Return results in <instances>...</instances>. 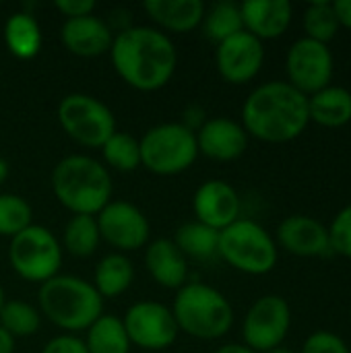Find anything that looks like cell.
Here are the masks:
<instances>
[{"mask_svg":"<svg viewBox=\"0 0 351 353\" xmlns=\"http://www.w3.org/2000/svg\"><path fill=\"white\" fill-rule=\"evenodd\" d=\"M110 60L128 87L151 93L172 81L178 66V52L168 33L157 27L137 25L120 29L114 35Z\"/></svg>","mask_w":351,"mask_h":353,"instance_id":"cell-1","label":"cell"},{"mask_svg":"<svg viewBox=\"0 0 351 353\" xmlns=\"http://www.w3.org/2000/svg\"><path fill=\"white\" fill-rule=\"evenodd\" d=\"M248 137L271 145L292 143L310 124L308 97L288 81H269L250 91L242 103V122Z\"/></svg>","mask_w":351,"mask_h":353,"instance_id":"cell-2","label":"cell"},{"mask_svg":"<svg viewBox=\"0 0 351 353\" xmlns=\"http://www.w3.org/2000/svg\"><path fill=\"white\" fill-rule=\"evenodd\" d=\"M52 192L72 215H97L112 201V178L106 165L89 155H68L52 170Z\"/></svg>","mask_w":351,"mask_h":353,"instance_id":"cell-3","label":"cell"},{"mask_svg":"<svg viewBox=\"0 0 351 353\" xmlns=\"http://www.w3.org/2000/svg\"><path fill=\"white\" fill-rule=\"evenodd\" d=\"M39 314L66 335L87 331L103 314V298L77 275H56L39 285Z\"/></svg>","mask_w":351,"mask_h":353,"instance_id":"cell-4","label":"cell"},{"mask_svg":"<svg viewBox=\"0 0 351 353\" xmlns=\"http://www.w3.org/2000/svg\"><path fill=\"white\" fill-rule=\"evenodd\" d=\"M172 314L180 333L188 337L215 341L234 327V308L230 300L207 283H184L174 298Z\"/></svg>","mask_w":351,"mask_h":353,"instance_id":"cell-5","label":"cell"},{"mask_svg":"<svg viewBox=\"0 0 351 353\" xmlns=\"http://www.w3.org/2000/svg\"><path fill=\"white\" fill-rule=\"evenodd\" d=\"M217 256L244 275H267L277 267L275 238L257 221L240 217L219 232Z\"/></svg>","mask_w":351,"mask_h":353,"instance_id":"cell-6","label":"cell"},{"mask_svg":"<svg viewBox=\"0 0 351 353\" xmlns=\"http://www.w3.org/2000/svg\"><path fill=\"white\" fill-rule=\"evenodd\" d=\"M141 147V165L155 176H176L194 165L199 157L197 134L182 122H163L149 128Z\"/></svg>","mask_w":351,"mask_h":353,"instance_id":"cell-7","label":"cell"},{"mask_svg":"<svg viewBox=\"0 0 351 353\" xmlns=\"http://www.w3.org/2000/svg\"><path fill=\"white\" fill-rule=\"evenodd\" d=\"M8 263L21 279L41 285L58 275L62 267V244L48 228L33 223L10 238Z\"/></svg>","mask_w":351,"mask_h":353,"instance_id":"cell-8","label":"cell"},{"mask_svg":"<svg viewBox=\"0 0 351 353\" xmlns=\"http://www.w3.org/2000/svg\"><path fill=\"white\" fill-rule=\"evenodd\" d=\"M58 122L68 139L89 149H101L118 130L112 110L97 97L85 93H68L60 99Z\"/></svg>","mask_w":351,"mask_h":353,"instance_id":"cell-9","label":"cell"},{"mask_svg":"<svg viewBox=\"0 0 351 353\" xmlns=\"http://www.w3.org/2000/svg\"><path fill=\"white\" fill-rule=\"evenodd\" d=\"M292 329V308L285 298L267 294L246 312L242 323L244 345L254 353H265L283 345Z\"/></svg>","mask_w":351,"mask_h":353,"instance_id":"cell-10","label":"cell"},{"mask_svg":"<svg viewBox=\"0 0 351 353\" xmlns=\"http://www.w3.org/2000/svg\"><path fill=\"white\" fill-rule=\"evenodd\" d=\"M285 74L288 83L306 97L319 93L333 83L335 58L331 48L308 37L296 39L285 54Z\"/></svg>","mask_w":351,"mask_h":353,"instance_id":"cell-11","label":"cell"},{"mask_svg":"<svg viewBox=\"0 0 351 353\" xmlns=\"http://www.w3.org/2000/svg\"><path fill=\"white\" fill-rule=\"evenodd\" d=\"M130 345L147 350V352H161L176 343L180 329L168 308L161 302H137L130 306L122 319Z\"/></svg>","mask_w":351,"mask_h":353,"instance_id":"cell-12","label":"cell"},{"mask_svg":"<svg viewBox=\"0 0 351 353\" xmlns=\"http://www.w3.org/2000/svg\"><path fill=\"white\" fill-rule=\"evenodd\" d=\"M99 236L116 252H132L149 244L151 225L147 215L128 201H110L97 215Z\"/></svg>","mask_w":351,"mask_h":353,"instance_id":"cell-13","label":"cell"},{"mask_svg":"<svg viewBox=\"0 0 351 353\" xmlns=\"http://www.w3.org/2000/svg\"><path fill=\"white\" fill-rule=\"evenodd\" d=\"M265 64V46L248 31H240L230 39L217 43L215 66L230 85L250 83Z\"/></svg>","mask_w":351,"mask_h":353,"instance_id":"cell-14","label":"cell"},{"mask_svg":"<svg viewBox=\"0 0 351 353\" xmlns=\"http://www.w3.org/2000/svg\"><path fill=\"white\" fill-rule=\"evenodd\" d=\"M275 244L277 248H283L285 252L300 259H319L333 254L329 228L317 217L302 213L290 215L277 225Z\"/></svg>","mask_w":351,"mask_h":353,"instance_id":"cell-15","label":"cell"},{"mask_svg":"<svg viewBox=\"0 0 351 353\" xmlns=\"http://www.w3.org/2000/svg\"><path fill=\"white\" fill-rule=\"evenodd\" d=\"M192 211L199 223L221 232L240 219L242 201L230 182L207 180L192 196Z\"/></svg>","mask_w":351,"mask_h":353,"instance_id":"cell-16","label":"cell"},{"mask_svg":"<svg viewBox=\"0 0 351 353\" xmlns=\"http://www.w3.org/2000/svg\"><path fill=\"white\" fill-rule=\"evenodd\" d=\"M199 155H205L213 161H236L248 149V134L244 126L232 118H211L194 132Z\"/></svg>","mask_w":351,"mask_h":353,"instance_id":"cell-17","label":"cell"},{"mask_svg":"<svg viewBox=\"0 0 351 353\" xmlns=\"http://www.w3.org/2000/svg\"><path fill=\"white\" fill-rule=\"evenodd\" d=\"M60 41L66 52L79 58H97L110 54L114 31L106 21L95 14L66 19L60 29Z\"/></svg>","mask_w":351,"mask_h":353,"instance_id":"cell-18","label":"cell"},{"mask_svg":"<svg viewBox=\"0 0 351 353\" xmlns=\"http://www.w3.org/2000/svg\"><path fill=\"white\" fill-rule=\"evenodd\" d=\"M244 31L261 39L281 37L294 19V6L288 0H246L240 4Z\"/></svg>","mask_w":351,"mask_h":353,"instance_id":"cell-19","label":"cell"},{"mask_svg":"<svg viewBox=\"0 0 351 353\" xmlns=\"http://www.w3.org/2000/svg\"><path fill=\"white\" fill-rule=\"evenodd\" d=\"M145 267L151 279L166 290H180L188 277L186 256L178 250L174 240L159 238L145 246Z\"/></svg>","mask_w":351,"mask_h":353,"instance_id":"cell-20","label":"cell"},{"mask_svg":"<svg viewBox=\"0 0 351 353\" xmlns=\"http://www.w3.org/2000/svg\"><path fill=\"white\" fill-rule=\"evenodd\" d=\"M143 8L147 17L157 23L159 31L172 33H188L203 25L205 19V2L201 0H145Z\"/></svg>","mask_w":351,"mask_h":353,"instance_id":"cell-21","label":"cell"},{"mask_svg":"<svg viewBox=\"0 0 351 353\" xmlns=\"http://www.w3.org/2000/svg\"><path fill=\"white\" fill-rule=\"evenodd\" d=\"M310 122L323 128H343L351 122V91L329 85L308 97Z\"/></svg>","mask_w":351,"mask_h":353,"instance_id":"cell-22","label":"cell"},{"mask_svg":"<svg viewBox=\"0 0 351 353\" xmlns=\"http://www.w3.org/2000/svg\"><path fill=\"white\" fill-rule=\"evenodd\" d=\"M41 27L31 12H12L4 23V43L19 60H31L41 50Z\"/></svg>","mask_w":351,"mask_h":353,"instance_id":"cell-23","label":"cell"},{"mask_svg":"<svg viewBox=\"0 0 351 353\" xmlns=\"http://www.w3.org/2000/svg\"><path fill=\"white\" fill-rule=\"evenodd\" d=\"M134 281V267L126 254L112 252L106 254L93 273V288L101 298H118L122 296Z\"/></svg>","mask_w":351,"mask_h":353,"instance_id":"cell-24","label":"cell"},{"mask_svg":"<svg viewBox=\"0 0 351 353\" xmlns=\"http://www.w3.org/2000/svg\"><path fill=\"white\" fill-rule=\"evenodd\" d=\"M87 353H130V339L122 325V319L101 314L89 329L83 341Z\"/></svg>","mask_w":351,"mask_h":353,"instance_id":"cell-25","label":"cell"},{"mask_svg":"<svg viewBox=\"0 0 351 353\" xmlns=\"http://www.w3.org/2000/svg\"><path fill=\"white\" fill-rule=\"evenodd\" d=\"M174 244L184 256H190L197 261H211L217 256L219 232L199 221H190L176 230Z\"/></svg>","mask_w":351,"mask_h":353,"instance_id":"cell-26","label":"cell"},{"mask_svg":"<svg viewBox=\"0 0 351 353\" xmlns=\"http://www.w3.org/2000/svg\"><path fill=\"white\" fill-rule=\"evenodd\" d=\"M101 236L99 225L93 215H72L68 223L64 225L62 234V248L68 250V254L87 259L99 248Z\"/></svg>","mask_w":351,"mask_h":353,"instance_id":"cell-27","label":"cell"},{"mask_svg":"<svg viewBox=\"0 0 351 353\" xmlns=\"http://www.w3.org/2000/svg\"><path fill=\"white\" fill-rule=\"evenodd\" d=\"M203 29H205V35L211 41H215V46L230 39L232 35H236L240 31H244L240 4L232 2V0L213 4L209 10H205Z\"/></svg>","mask_w":351,"mask_h":353,"instance_id":"cell-28","label":"cell"},{"mask_svg":"<svg viewBox=\"0 0 351 353\" xmlns=\"http://www.w3.org/2000/svg\"><path fill=\"white\" fill-rule=\"evenodd\" d=\"M302 29H304V37L329 46V41H333L341 29L333 2L308 4L302 12Z\"/></svg>","mask_w":351,"mask_h":353,"instance_id":"cell-29","label":"cell"},{"mask_svg":"<svg viewBox=\"0 0 351 353\" xmlns=\"http://www.w3.org/2000/svg\"><path fill=\"white\" fill-rule=\"evenodd\" d=\"M41 314L35 306L21 302V300H8L0 308V327L10 333L14 339L31 337L39 331Z\"/></svg>","mask_w":351,"mask_h":353,"instance_id":"cell-30","label":"cell"},{"mask_svg":"<svg viewBox=\"0 0 351 353\" xmlns=\"http://www.w3.org/2000/svg\"><path fill=\"white\" fill-rule=\"evenodd\" d=\"M103 161L118 172H134L141 168V147L139 139L128 132L116 130L101 147Z\"/></svg>","mask_w":351,"mask_h":353,"instance_id":"cell-31","label":"cell"},{"mask_svg":"<svg viewBox=\"0 0 351 353\" xmlns=\"http://www.w3.org/2000/svg\"><path fill=\"white\" fill-rule=\"evenodd\" d=\"M29 225H33L31 205L19 194H0V236L14 238Z\"/></svg>","mask_w":351,"mask_h":353,"instance_id":"cell-32","label":"cell"},{"mask_svg":"<svg viewBox=\"0 0 351 353\" xmlns=\"http://www.w3.org/2000/svg\"><path fill=\"white\" fill-rule=\"evenodd\" d=\"M329 228L331 252L351 261V203L337 211Z\"/></svg>","mask_w":351,"mask_h":353,"instance_id":"cell-33","label":"cell"},{"mask_svg":"<svg viewBox=\"0 0 351 353\" xmlns=\"http://www.w3.org/2000/svg\"><path fill=\"white\" fill-rule=\"evenodd\" d=\"M298 353H351L345 339L333 331H314L306 337Z\"/></svg>","mask_w":351,"mask_h":353,"instance_id":"cell-34","label":"cell"},{"mask_svg":"<svg viewBox=\"0 0 351 353\" xmlns=\"http://www.w3.org/2000/svg\"><path fill=\"white\" fill-rule=\"evenodd\" d=\"M39 353H87L83 339L74 335H58L50 339Z\"/></svg>","mask_w":351,"mask_h":353,"instance_id":"cell-35","label":"cell"},{"mask_svg":"<svg viewBox=\"0 0 351 353\" xmlns=\"http://www.w3.org/2000/svg\"><path fill=\"white\" fill-rule=\"evenodd\" d=\"M56 10L62 12L66 19H79V17H89L95 10L93 0H56L54 2Z\"/></svg>","mask_w":351,"mask_h":353,"instance_id":"cell-36","label":"cell"},{"mask_svg":"<svg viewBox=\"0 0 351 353\" xmlns=\"http://www.w3.org/2000/svg\"><path fill=\"white\" fill-rule=\"evenodd\" d=\"M333 6H335V14H337L339 27L351 31V0H335Z\"/></svg>","mask_w":351,"mask_h":353,"instance_id":"cell-37","label":"cell"},{"mask_svg":"<svg viewBox=\"0 0 351 353\" xmlns=\"http://www.w3.org/2000/svg\"><path fill=\"white\" fill-rule=\"evenodd\" d=\"M14 337L0 327V353H14Z\"/></svg>","mask_w":351,"mask_h":353,"instance_id":"cell-38","label":"cell"},{"mask_svg":"<svg viewBox=\"0 0 351 353\" xmlns=\"http://www.w3.org/2000/svg\"><path fill=\"white\" fill-rule=\"evenodd\" d=\"M215 353H254L252 350H248L244 343H228L223 347H219Z\"/></svg>","mask_w":351,"mask_h":353,"instance_id":"cell-39","label":"cell"},{"mask_svg":"<svg viewBox=\"0 0 351 353\" xmlns=\"http://www.w3.org/2000/svg\"><path fill=\"white\" fill-rule=\"evenodd\" d=\"M6 178H8V163H6V159L0 157V186L6 182Z\"/></svg>","mask_w":351,"mask_h":353,"instance_id":"cell-40","label":"cell"},{"mask_svg":"<svg viewBox=\"0 0 351 353\" xmlns=\"http://www.w3.org/2000/svg\"><path fill=\"white\" fill-rule=\"evenodd\" d=\"M265 353H298L296 350H290V347H285V345H279V347H275V350H269V352Z\"/></svg>","mask_w":351,"mask_h":353,"instance_id":"cell-41","label":"cell"},{"mask_svg":"<svg viewBox=\"0 0 351 353\" xmlns=\"http://www.w3.org/2000/svg\"><path fill=\"white\" fill-rule=\"evenodd\" d=\"M4 302H6V300H4V290H2V283H0V308H2Z\"/></svg>","mask_w":351,"mask_h":353,"instance_id":"cell-42","label":"cell"},{"mask_svg":"<svg viewBox=\"0 0 351 353\" xmlns=\"http://www.w3.org/2000/svg\"><path fill=\"white\" fill-rule=\"evenodd\" d=\"M350 323H351V306H350Z\"/></svg>","mask_w":351,"mask_h":353,"instance_id":"cell-43","label":"cell"}]
</instances>
